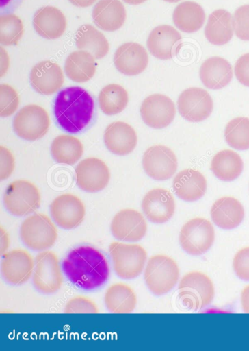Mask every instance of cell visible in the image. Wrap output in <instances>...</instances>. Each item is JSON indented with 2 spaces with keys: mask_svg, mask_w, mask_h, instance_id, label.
<instances>
[{
  "mask_svg": "<svg viewBox=\"0 0 249 351\" xmlns=\"http://www.w3.org/2000/svg\"><path fill=\"white\" fill-rule=\"evenodd\" d=\"M21 19L13 14L0 16V42L4 45H17L23 34Z\"/></svg>",
  "mask_w": 249,
  "mask_h": 351,
  "instance_id": "8d00e7d4",
  "label": "cell"
},
{
  "mask_svg": "<svg viewBox=\"0 0 249 351\" xmlns=\"http://www.w3.org/2000/svg\"><path fill=\"white\" fill-rule=\"evenodd\" d=\"M34 267L32 256L24 249H14L3 255L1 272L10 283L21 285L31 277Z\"/></svg>",
  "mask_w": 249,
  "mask_h": 351,
  "instance_id": "e0dca14e",
  "label": "cell"
},
{
  "mask_svg": "<svg viewBox=\"0 0 249 351\" xmlns=\"http://www.w3.org/2000/svg\"><path fill=\"white\" fill-rule=\"evenodd\" d=\"M64 74L60 66L50 60H44L33 66L30 82L35 90L45 95L57 92L63 85Z\"/></svg>",
  "mask_w": 249,
  "mask_h": 351,
  "instance_id": "44dd1931",
  "label": "cell"
},
{
  "mask_svg": "<svg viewBox=\"0 0 249 351\" xmlns=\"http://www.w3.org/2000/svg\"><path fill=\"white\" fill-rule=\"evenodd\" d=\"M75 44L79 49L88 51L96 59L103 58L109 49L105 36L89 24L83 25L78 28L75 34Z\"/></svg>",
  "mask_w": 249,
  "mask_h": 351,
  "instance_id": "f546056e",
  "label": "cell"
},
{
  "mask_svg": "<svg viewBox=\"0 0 249 351\" xmlns=\"http://www.w3.org/2000/svg\"><path fill=\"white\" fill-rule=\"evenodd\" d=\"M181 36L173 27L161 25L155 27L147 39L150 53L160 60H169L178 53Z\"/></svg>",
  "mask_w": 249,
  "mask_h": 351,
  "instance_id": "ac0fdd59",
  "label": "cell"
},
{
  "mask_svg": "<svg viewBox=\"0 0 249 351\" xmlns=\"http://www.w3.org/2000/svg\"><path fill=\"white\" fill-rule=\"evenodd\" d=\"M207 40L215 45L228 43L233 35V17L224 9L213 11L209 16L205 29Z\"/></svg>",
  "mask_w": 249,
  "mask_h": 351,
  "instance_id": "83f0119b",
  "label": "cell"
},
{
  "mask_svg": "<svg viewBox=\"0 0 249 351\" xmlns=\"http://www.w3.org/2000/svg\"><path fill=\"white\" fill-rule=\"evenodd\" d=\"M137 141L134 129L122 121L113 122L105 130V144L110 152L117 155L124 156L131 153L135 149Z\"/></svg>",
  "mask_w": 249,
  "mask_h": 351,
  "instance_id": "7402d4cb",
  "label": "cell"
},
{
  "mask_svg": "<svg viewBox=\"0 0 249 351\" xmlns=\"http://www.w3.org/2000/svg\"><path fill=\"white\" fill-rule=\"evenodd\" d=\"M140 114L147 125L161 129L169 125L174 120L176 108L170 97L157 93L144 99L140 107Z\"/></svg>",
  "mask_w": 249,
  "mask_h": 351,
  "instance_id": "4fadbf2b",
  "label": "cell"
},
{
  "mask_svg": "<svg viewBox=\"0 0 249 351\" xmlns=\"http://www.w3.org/2000/svg\"><path fill=\"white\" fill-rule=\"evenodd\" d=\"M235 75L241 84L249 87V53L242 55L237 60Z\"/></svg>",
  "mask_w": 249,
  "mask_h": 351,
  "instance_id": "7bdbcfd3",
  "label": "cell"
},
{
  "mask_svg": "<svg viewBox=\"0 0 249 351\" xmlns=\"http://www.w3.org/2000/svg\"><path fill=\"white\" fill-rule=\"evenodd\" d=\"M142 208L152 222L162 223L168 221L175 211V202L172 193L161 188L153 189L144 195Z\"/></svg>",
  "mask_w": 249,
  "mask_h": 351,
  "instance_id": "d6986e66",
  "label": "cell"
},
{
  "mask_svg": "<svg viewBox=\"0 0 249 351\" xmlns=\"http://www.w3.org/2000/svg\"><path fill=\"white\" fill-rule=\"evenodd\" d=\"M123 1L124 2H126L127 3H129L131 5H139V4L144 3L146 0H123Z\"/></svg>",
  "mask_w": 249,
  "mask_h": 351,
  "instance_id": "7dc6e473",
  "label": "cell"
},
{
  "mask_svg": "<svg viewBox=\"0 0 249 351\" xmlns=\"http://www.w3.org/2000/svg\"><path fill=\"white\" fill-rule=\"evenodd\" d=\"M116 68L126 75H136L143 72L148 63L144 47L134 42L125 43L116 51L114 56Z\"/></svg>",
  "mask_w": 249,
  "mask_h": 351,
  "instance_id": "ffe728a7",
  "label": "cell"
},
{
  "mask_svg": "<svg viewBox=\"0 0 249 351\" xmlns=\"http://www.w3.org/2000/svg\"><path fill=\"white\" fill-rule=\"evenodd\" d=\"M33 282L39 291L51 293L60 289L63 276L57 255L52 251H44L36 257Z\"/></svg>",
  "mask_w": 249,
  "mask_h": 351,
  "instance_id": "30bf717a",
  "label": "cell"
},
{
  "mask_svg": "<svg viewBox=\"0 0 249 351\" xmlns=\"http://www.w3.org/2000/svg\"><path fill=\"white\" fill-rule=\"evenodd\" d=\"M172 19L179 29L192 33L202 27L205 20V14L202 8L197 3L184 1L174 9Z\"/></svg>",
  "mask_w": 249,
  "mask_h": 351,
  "instance_id": "4dcf8cb0",
  "label": "cell"
},
{
  "mask_svg": "<svg viewBox=\"0 0 249 351\" xmlns=\"http://www.w3.org/2000/svg\"><path fill=\"white\" fill-rule=\"evenodd\" d=\"M241 303L243 311L249 313V285L245 287L241 291Z\"/></svg>",
  "mask_w": 249,
  "mask_h": 351,
  "instance_id": "ee69618b",
  "label": "cell"
},
{
  "mask_svg": "<svg viewBox=\"0 0 249 351\" xmlns=\"http://www.w3.org/2000/svg\"><path fill=\"white\" fill-rule=\"evenodd\" d=\"M142 165L148 176L155 180H165L176 173L178 162L172 149L165 145H157L145 151Z\"/></svg>",
  "mask_w": 249,
  "mask_h": 351,
  "instance_id": "8fae6325",
  "label": "cell"
},
{
  "mask_svg": "<svg viewBox=\"0 0 249 351\" xmlns=\"http://www.w3.org/2000/svg\"><path fill=\"white\" fill-rule=\"evenodd\" d=\"M62 266L71 282L86 290L100 287L107 280L109 274L105 256L89 245L72 250L64 259Z\"/></svg>",
  "mask_w": 249,
  "mask_h": 351,
  "instance_id": "6da1fadb",
  "label": "cell"
},
{
  "mask_svg": "<svg viewBox=\"0 0 249 351\" xmlns=\"http://www.w3.org/2000/svg\"><path fill=\"white\" fill-rule=\"evenodd\" d=\"M129 101L127 91L120 85L109 84L104 86L99 95L101 110L107 115L121 112Z\"/></svg>",
  "mask_w": 249,
  "mask_h": 351,
  "instance_id": "e575fe53",
  "label": "cell"
},
{
  "mask_svg": "<svg viewBox=\"0 0 249 351\" xmlns=\"http://www.w3.org/2000/svg\"><path fill=\"white\" fill-rule=\"evenodd\" d=\"M146 230L147 223L143 215L131 208L120 210L111 223L113 236L121 241H137L145 236Z\"/></svg>",
  "mask_w": 249,
  "mask_h": 351,
  "instance_id": "2e32d148",
  "label": "cell"
},
{
  "mask_svg": "<svg viewBox=\"0 0 249 351\" xmlns=\"http://www.w3.org/2000/svg\"><path fill=\"white\" fill-rule=\"evenodd\" d=\"M94 100L83 88L71 86L61 90L56 97L54 112L59 125L66 132L77 133L90 121Z\"/></svg>",
  "mask_w": 249,
  "mask_h": 351,
  "instance_id": "7a4b0ae2",
  "label": "cell"
},
{
  "mask_svg": "<svg viewBox=\"0 0 249 351\" xmlns=\"http://www.w3.org/2000/svg\"><path fill=\"white\" fill-rule=\"evenodd\" d=\"M0 115L6 117L12 115L18 108L19 97L11 86L2 84L0 86Z\"/></svg>",
  "mask_w": 249,
  "mask_h": 351,
  "instance_id": "74e56055",
  "label": "cell"
},
{
  "mask_svg": "<svg viewBox=\"0 0 249 351\" xmlns=\"http://www.w3.org/2000/svg\"><path fill=\"white\" fill-rule=\"evenodd\" d=\"M109 250L114 271L118 276L131 279L142 273L147 253L140 245L115 241L110 244Z\"/></svg>",
  "mask_w": 249,
  "mask_h": 351,
  "instance_id": "8992f818",
  "label": "cell"
},
{
  "mask_svg": "<svg viewBox=\"0 0 249 351\" xmlns=\"http://www.w3.org/2000/svg\"><path fill=\"white\" fill-rule=\"evenodd\" d=\"M20 235L23 243L35 250L52 247L57 238V230L51 219L42 213L27 217L21 223Z\"/></svg>",
  "mask_w": 249,
  "mask_h": 351,
  "instance_id": "5b68a950",
  "label": "cell"
},
{
  "mask_svg": "<svg viewBox=\"0 0 249 351\" xmlns=\"http://www.w3.org/2000/svg\"><path fill=\"white\" fill-rule=\"evenodd\" d=\"M243 167V160L237 152L224 149L213 157L210 169L218 179L232 181L241 175Z\"/></svg>",
  "mask_w": 249,
  "mask_h": 351,
  "instance_id": "1f68e13d",
  "label": "cell"
},
{
  "mask_svg": "<svg viewBox=\"0 0 249 351\" xmlns=\"http://www.w3.org/2000/svg\"><path fill=\"white\" fill-rule=\"evenodd\" d=\"M49 125L47 112L36 104L23 107L13 121L14 132L19 137L27 141H36L42 137L47 132Z\"/></svg>",
  "mask_w": 249,
  "mask_h": 351,
  "instance_id": "9c48e42d",
  "label": "cell"
},
{
  "mask_svg": "<svg viewBox=\"0 0 249 351\" xmlns=\"http://www.w3.org/2000/svg\"><path fill=\"white\" fill-rule=\"evenodd\" d=\"M233 27L237 38L249 40V5H243L235 11Z\"/></svg>",
  "mask_w": 249,
  "mask_h": 351,
  "instance_id": "f35d334b",
  "label": "cell"
},
{
  "mask_svg": "<svg viewBox=\"0 0 249 351\" xmlns=\"http://www.w3.org/2000/svg\"><path fill=\"white\" fill-rule=\"evenodd\" d=\"M200 78L203 84L210 89L225 87L233 78V69L228 60L213 56L207 59L200 68Z\"/></svg>",
  "mask_w": 249,
  "mask_h": 351,
  "instance_id": "4316f807",
  "label": "cell"
},
{
  "mask_svg": "<svg viewBox=\"0 0 249 351\" xmlns=\"http://www.w3.org/2000/svg\"><path fill=\"white\" fill-rule=\"evenodd\" d=\"M51 214L56 223L62 228L72 229L83 220L86 209L76 195L65 193L57 196L50 206Z\"/></svg>",
  "mask_w": 249,
  "mask_h": 351,
  "instance_id": "9a60e30c",
  "label": "cell"
},
{
  "mask_svg": "<svg viewBox=\"0 0 249 351\" xmlns=\"http://www.w3.org/2000/svg\"><path fill=\"white\" fill-rule=\"evenodd\" d=\"M36 32L47 39H56L64 33L66 20L63 12L53 6H44L38 9L33 19Z\"/></svg>",
  "mask_w": 249,
  "mask_h": 351,
  "instance_id": "603a6c76",
  "label": "cell"
},
{
  "mask_svg": "<svg viewBox=\"0 0 249 351\" xmlns=\"http://www.w3.org/2000/svg\"><path fill=\"white\" fill-rule=\"evenodd\" d=\"M96 0H69L75 6L86 8L92 5Z\"/></svg>",
  "mask_w": 249,
  "mask_h": 351,
  "instance_id": "bcb514c9",
  "label": "cell"
},
{
  "mask_svg": "<svg viewBox=\"0 0 249 351\" xmlns=\"http://www.w3.org/2000/svg\"><path fill=\"white\" fill-rule=\"evenodd\" d=\"M66 313H98L99 308L96 303L90 298L77 295L68 301L65 306Z\"/></svg>",
  "mask_w": 249,
  "mask_h": 351,
  "instance_id": "ab89813d",
  "label": "cell"
},
{
  "mask_svg": "<svg viewBox=\"0 0 249 351\" xmlns=\"http://www.w3.org/2000/svg\"><path fill=\"white\" fill-rule=\"evenodd\" d=\"M211 217L215 225L223 229L238 226L244 217L241 203L233 197L226 196L217 199L211 208Z\"/></svg>",
  "mask_w": 249,
  "mask_h": 351,
  "instance_id": "484cf974",
  "label": "cell"
},
{
  "mask_svg": "<svg viewBox=\"0 0 249 351\" xmlns=\"http://www.w3.org/2000/svg\"><path fill=\"white\" fill-rule=\"evenodd\" d=\"M126 10L119 0H99L92 10L94 23L100 29L114 32L120 28L126 19Z\"/></svg>",
  "mask_w": 249,
  "mask_h": 351,
  "instance_id": "cb8c5ba5",
  "label": "cell"
},
{
  "mask_svg": "<svg viewBox=\"0 0 249 351\" xmlns=\"http://www.w3.org/2000/svg\"><path fill=\"white\" fill-rule=\"evenodd\" d=\"M165 1H168V2H170V3H174V2H177V1H179L181 0H164Z\"/></svg>",
  "mask_w": 249,
  "mask_h": 351,
  "instance_id": "681fc988",
  "label": "cell"
},
{
  "mask_svg": "<svg viewBox=\"0 0 249 351\" xmlns=\"http://www.w3.org/2000/svg\"><path fill=\"white\" fill-rule=\"evenodd\" d=\"M1 254H4L5 250L8 249L10 243L9 235L5 230H4L1 227Z\"/></svg>",
  "mask_w": 249,
  "mask_h": 351,
  "instance_id": "f6af8a7d",
  "label": "cell"
},
{
  "mask_svg": "<svg viewBox=\"0 0 249 351\" xmlns=\"http://www.w3.org/2000/svg\"><path fill=\"white\" fill-rule=\"evenodd\" d=\"M233 267L241 279L249 280V246L239 250L234 256Z\"/></svg>",
  "mask_w": 249,
  "mask_h": 351,
  "instance_id": "60d3db41",
  "label": "cell"
},
{
  "mask_svg": "<svg viewBox=\"0 0 249 351\" xmlns=\"http://www.w3.org/2000/svg\"><path fill=\"white\" fill-rule=\"evenodd\" d=\"M214 293L213 282L200 271L187 273L179 282V297L185 306L192 310H200L208 306Z\"/></svg>",
  "mask_w": 249,
  "mask_h": 351,
  "instance_id": "277c9868",
  "label": "cell"
},
{
  "mask_svg": "<svg viewBox=\"0 0 249 351\" xmlns=\"http://www.w3.org/2000/svg\"><path fill=\"white\" fill-rule=\"evenodd\" d=\"M11 0H0L1 7L5 6Z\"/></svg>",
  "mask_w": 249,
  "mask_h": 351,
  "instance_id": "c3c4849f",
  "label": "cell"
},
{
  "mask_svg": "<svg viewBox=\"0 0 249 351\" xmlns=\"http://www.w3.org/2000/svg\"><path fill=\"white\" fill-rule=\"evenodd\" d=\"M172 186L174 193L179 198L192 202L198 200L205 195L207 181L200 171L189 168L176 174Z\"/></svg>",
  "mask_w": 249,
  "mask_h": 351,
  "instance_id": "d4e9b609",
  "label": "cell"
},
{
  "mask_svg": "<svg viewBox=\"0 0 249 351\" xmlns=\"http://www.w3.org/2000/svg\"><path fill=\"white\" fill-rule=\"evenodd\" d=\"M224 137L234 149H249V118L238 117L231 119L225 127Z\"/></svg>",
  "mask_w": 249,
  "mask_h": 351,
  "instance_id": "d590c367",
  "label": "cell"
},
{
  "mask_svg": "<svg viewBox=\"0 0 249 351\" xmlns=\"http://www.w3.org/2000/svg\"><path fill=\"white\" fill-rule=\"evenodd\" d=\"M64 70L71 80L76 82H87L96 72L95 58L85 50L73 51L65 61Z\"/></svg>",
  "mask_w": 249,
  "mask_h": 351,
  "instance_id": "f1b7e54d",
  "label": "cell"
},
{
  "mask_svg": "<svg viewBox=\"0 0 249 351\" xmlns=\"http://www.w3.org/2000/svg\"><path fill=\"white\" fill-rule=\"evenodd\" d=\"M215 239L214 228L204 218L190 219L181 228L179 241L182 248L188 254L200 255L206 252Z\"/></svg>",
  "mask_w": 249,
  "mask_h": 351,
  "instance_id": "ba28073f",
  "label": "cell"
},
{
  "mask_svg": "<svg viewBox=\"0 0 249 351\" xmlns=\"http://www.w3.org/2000/svg\"><path fill=\"white\" fill-rule=\"evenodd\" d=\"M1 154V180H5L8 178L13 172L14 169V158L11 152L4 146L0 147Z\"/></svg>",
  "mask_w": 249,
  "mask_h": 351,
  "instance_id": "b9f144b4",
  "label": "cell"
},
{
  "mask_svg": "<svg viewBox=\"0 0 249 351\" xmlns=\"http://www.w3.org/2000/svg\"><path fill=\"white\" fill-rule=\"evenodd\" d=\"M76 183L88 192H97L105 188L110 178L107 165L101 159L87 158L75 168Z\"/></svg>",
  "mask_w": 249,
  "mask_h": 351,
  "instance_id": "5bb4252c",
  "label": "cell"
},
{
  "mask_svg": "<svg viewBox=\"0 0 249 351\" xmlns=\"http://www.w3.org/2000/svg\"><path fill=\"white\" fill-rule=\"evenodd\" d=\"M179 276V267L172 258L157 254L148 259L144 280L154 294L161 295L169 292L176 285Z\"/></svg>",
  "mask_w": 249,
  "mask_h": 351,
  "instance_id": "3957f363",
  "label": "cell"
},
{
  "mask_svg": "<svg viewBox=\"0 0 249 351\" xmlns=\"http://www.w3.org/2000/svg\"><path fill=\"white\" fill-rule=\"evenodd\" d=\"M180 114L191 122H200L208 118L213 108V102L209 93L197 87L183 90L177 101Z\"/></svg>",
  "mask_w": 249,
  "mask_h": 351,
  "instance_id": "7c38bea8",
  "label": "cell"
},
{
  "mask_svg": "<svg viewBox=\"0 0 249 351\" xmlns=\"http://www.w3.org/2000/svg\"><path fill=\"white\" fill-rule=\"evenodd\" d=\"M51 154L58 163L73 165L82 156L83 148L81 141L70 135L62 134L54 138L51 147Z\"/></svg>",
  "mask_w": 249,
  "mask_h": 351,
  "instance_id": "836d02e7",
  "label": "cell"
},
{
  "mask_svg": "<svg viewBox=\"0 0 249 351\" xmlns=\"http://www.w3.org/2000/svg\"><path fill=\"white\" fill-rule=\"evenodd\" d=\"M41 196L38 188L31 182L18 180L7 187L3 202L12 214L17 216L29 215L38 208Z\"/></svg>",
  "mask_w": 249,
  "mask_h": 351,
  "instance_id": "52a82bcc",
  "label": "cell"
},
{
  "mask_svg": "<svg viewBox=\"0 0 249 351\" xmlns=\"http://www.w3.org/2000/svg\"><path fill=\"white\" fill-rule=\"evenodd\" d=\"M107 308L114 313H129L136 305L137 298L134 291L128 285L118 282L112 285L105 294Z\"/></svg>",
  "mask_w": 249,
  "mask_h": 351,
  "instance_id": "d6a6232c",
  "label": "cell"
}]
</instances>
